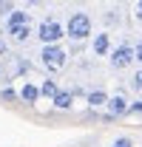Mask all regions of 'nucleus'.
I'll use <instances>...</instances> for the list:
<instances>
[{"label": "nucleus", "mask_w": 142, "mask_h": 147, "mask_svg": "<svg viewBox=\"0 0 142 147\" xmlns=\"http://www.w3.org/2000/svg\"><path fill=\"white\" fill-rule=\"evenodd\" d=\"M34 20H31V14L26 11V9H14L9 17H6V23H3V28H6V40L9 42H14V45H23V42H29L31 37H34Z\"/></svg>", "instance_id": "f257e3e1"}, {"label": "nucleus", "mask_w": 142, "mask_h": 147, "mask_svg": "<svg viewBox=\"0 0 142 147\" xmlns=\"http://www.w3.org/2000/svg\"><path fill=\"white\" fill-rule=\"evenodd\" d=\"M66 37L71 42H85L94 37V17L85 9H74L66 17Z\"/></svg>", "instance_id": "f03ea898"}, {"label": "nucleus", "mask_w": 142, "mask_h": 147, "mask_svg": "<svg viewBox=\"0 0 142 147\" xmlns=\"http://www.w3.org/2000/svg\"><path fill=\"white\" fill-rule=\"evenodd\" d=\"M34 37L40 40V45H63V40H66V23L57 14H46L34 26Z\"/></svg>", "instance_id": "7ed1b4c3"}, {"label": "nucleus", "mask_w": 142, "mask_h": 147, "mask_svg": "<svg viewBox=\"0 0 142 147\" xmlns=\"http://www.w3.org/2000/svg\"><path fill=\"white\" fill-rule=\"evenodd\" d=\"M40 65L46 68L48 74H60L66 65H68V51L63 48V45H40Z\"/></svg>", "instance_id": "20e7f679"}, {"label": "nucleus", "mask_w": 142, "mask_h": 147, "mask_svg": "<svg viewBox=\"0 0 142 147\" xmlns=\"http://www.w3.org/2000/svg\"><path fill=\"white\" fill-rule=\"evenodd\" d=\"M134 62H137V59H134V42H131V40L117 42L114 51L108 54V68H111V71H128Z\"/></svg>", "instance_id": "39448f33"}, {"label": "nucleus", "mask_w": 142, "mask_h": 147, "mask_svg": "<svg viewBox=\"0 0 142 147\" xmlns=\"http://www.w3.org/2000/svg\"><path fill=\"white\" fill-rule=\"evenodd\" d=\"M128 108H131L128 93H111L108 96V105H105V113L111 119H119V116H128Z\"/></svg>", "instance_id": "423d86ee"}, {"label": "nucleus", "mask_w": 142, "mask_h": 147, "mask_svg": "<svg viewBox=\"0 0 142 147\" xmlns=\"http://www.w3.org/2000/svg\"><path fill=\"white\" fill-rule=\"evenodd\" d=\"M91 51H94V57H105L114 51V40H111V31H94V37H91Z\"/></svg>", "instance_id": "0eeeda50"}, {"label": "nucleus", "mask_w": 142, "mask_h": 147, "mask_svg": "<svg viewBox=\"0 0 142 147\" xmlns=\"http://www.w3.org/2000/svg\"><path fill=\"white\" fill-rule=\"evenodd\" d=\"M17 96H20L23 105H37V102H40V82L26 79V82L17 88Z\"/></svg>", "instance_id": "6e6552de"}, {"label": "nucleus", "mask_w": 142, "mask_h": 147, "mask_svg": "<svg viewBox=\"0 0 142 147\" xmlns=\"http://www.w3.org/2000/svg\"><path fill=\"white\" fill-rule=\"evenodd\" d=\"M108 96H111V93H108L105 88H94V91L85 93V105H88L91 110H100V108L108 105Z\"/></svg>", "instance_id": "1a4fd4ad"}, {"label": "nucleus", "mask_w": 142, "mask_h": 147, "mask_svg": "<svg viewBox=\"0 0 142 147\" xmlns=\"http://www.w3.org/2000/svg\"><path fill=\"white\" fill-rule=\"evenodd\" d=\"M51 105H54V110H63V113H68V110L74 108V93H71L68 88H60V93L51 99Z\"/></svg>", "instance_id": "9d476101"}, {"label": "nucleus", "mask_w": 142, "mask_h": 147, "mask_svg": "<svg viewBox=\"0 0 142 147\" xmlns=\"http://www.w3.org/2000/svg\"><path fill=\"white\" fill-rule=\"evenodd\" d=\"M60 93V85H57V79H40V99H54Z\"/></svg>", "instance_id": "9b49d317"}, {"label": "nucleus", "mask_w": 142, "mask_h": 147, "mask_svg": "<svg viewBox=\"0 0 142 147\" xmlns=\"http://www.w3.org/2000/svg\"><path fill=\"white\" fill-rule=\"evenodd\" d=\"M108 147H137V142H134L131 136H125V133H122V136H114Z\"/></svg>", "instance_id": "f8f14e48"}, {"label": "nucleus", "mask_w": 142, "mask_h": 147, "mask_svg": "<svg viewBox=\"0 0 142 147\" xmlns=\"http://www.w3.org/2000/svg\"><path fill=\"white\" fill-rule=\"evenodd\" d=\"M0 99H3V102H20V96H17V88L6 85V88L0 91Z\"/></svg>", "instance_id": "ddd939ff"}, {"label": "nucleus", "mask_w": 142, "mask_h": 147, "mask_svg": "<svg viewBox=\"0 0 142 147\" xmlns=\"http://www.w3.org/2000/svg\"><path fill=\"white\" fill-rule=\"evenodd\" d=\"M131 88L137 93H142V68H137V71L131 74Z\"/></svg>", "instance_id": "4468645a"}, {"label": "nucleus", "mask_w": 142, "mask_h": 147, "mask_svg": "<svg viewBox=\"0 0 142 147\" xmlns=\"http://www.w3.org/2000/svg\"><path fill=\"white\" fill-rule=\"evenodd\" d=\"M128 116H142V96L131 102V108H128Z\"/></svg>", "instance_id": "2eb2a0df"}, {"label": "nucleus", "mask_w": 142, "mask_h": 147, "mask_svg": "<svg viewBox=\"0 0 142 147\" xmlns=\"http://www.w3.org/2000/svg\"><path fill=\"white\" fill-rule=\"evenodd\" d=\"M102 20H105V26H114V23L119 20V14H117V9H108L105 14H102Z\"/></svg>", "instance_id": "dca6fc26"}, {"label": "nucleus", "mask_w": 142, "mask_h": 147, "mask_svg": "<svg viewBox=\"0 0 142 147\" xmlns=\"http://www.w3.org/2000/svg\"><path fill=\"white\" fill-rule=\"evenodd\" d=\"M134 59L139 62V68H142V37L137 40V42H134Z\"/></svg>", "instance_id": "f3484780"}, {"label": "nucleus", "mask_w": 142, "mask_h": 147, "mask_svg": "<svg viewBox=\"0 0 142 147\" xmlns=\"http://www.w3.org/2000/svg\"><path fill=\"white\" fill-rule=\"evenodd\" d=\"M14 9H17L14 3H0V17H9V14H12Z\"/></svg>", "instance_id": "a211bd4d"}, {"label": "nucleus", "mask_w": 142, "mask_h": 147, "mask_svg": "<svg viewBox=\"0 0 142 147\" xmlns=\"http://www.w3.org/2000/svg\"><path fill=\"white\" fill-rule=\"evenodd\" d=\"M134 17H137V20H139V23H142V0H139V3H137V6H134Z\"/></svg>", "instance_id": "6ab92c4d"}, {"label": "nucleus", "mask_w": 142, "mask_h": 147, "mask_svg": "<svg viewBox=\"0 0 142 147\" xmlns=\"http://www.w3.org/2000/svg\"><path fill=\"white\" fill-rule=\"evenodd\" d=\"M6 51H9V40H3V37H0V57L6 54Z\"/></svg>", "instance_id": "aec40b11"}, {"label": "nucleus", "mask_w": 142, "mask_h": 147, "mask_svg": "<svg viewBox=\"0 0 142 147\" xmlns=\"http://www.w3.org/2000/svg\"><path fill=\"white\" fill-rule=\"evenodd\" d=\"M6 79V68H3V62H0V82Z\"/></svg>", "instance_id": "412c9836"}]
</instances>
